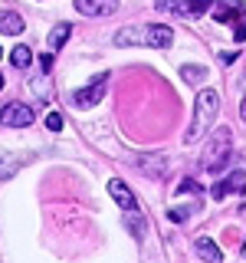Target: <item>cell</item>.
Here are the masks:
<instances>
[{
    "label": "cell",
    "instance_id": "5b68a950",
    "mask_svg": "<svg viewBox=\"0 0 246 263\" xmlns=\"http://www.w3.org/2000/svg\"><path fill=\"white\" fill-rule=\"evenodd\" d=\"M72 7L82 16H109L118 10V0H72Z\"/></svg>",
    "mask_w": 246,
    "mask_h": 263
},
{
    "label": "cell",
    "instance_id": "4316f807",
    "mask_svg": "<svg viewBox=\"0 0 246 263\" xmlns=\"http://www.w3.org/2000/svg\"><path fill=\"white\" fill-rule=\"evenodd\" d=\"M33 92H36V96H49V89H46V82H33Z\"/></svg>",
    "mask_w": 246,
    "mask_h": 263
},
{
    "label": "cell",
    "instance_id": "d4e9b609",
    "mask_svg": "<svg viewBox=\"0 0 246 263\" xmlns=\"http://www.w3.org/2000/svg\"><path fill=\"white\" fill-rule=\"evenodd\" d=\"M154 7L158 10H174V7H180V0H154Z\"/></svg>",
    "mask_w": 246,
    "mask_h": 263
},
{
    "label": "cell",
    "instance_id": "30bf717a",
    "mask_svg": "<svg viewBox=\"0 0 246 263\" xmlns=\"http://www.w3.org/2000/svg\"><path fill=\"white\" fill-rule=\"evenodd\" d=\"M194 250L200 253L207 263H220V260H223V250H220V247L213 243L210 237H197V240H194Z\"/></svg>",
    "mask_w": 246,
    "mask_h": 263
},
{
    "label": "cell",
    "instance_id": "9c48e42d",
    "mask_svg": "<svg viewBox=\"0 0 246 263\" xmlns=\"http://www.w3.org/2000/svg\"><path fill=\"white\" fill-rule=\"evenodd\" d=\"M109 194L115 197V204H121L125 211H138L135 194H131V191H128V184H121L118 178H112V181H109Z\"/></svg>",
    "mask_w": 246,
    "mask_h": 263
},
{
    "label": "cell",
    "instance_id": "83f0119b",
    "mask_svg": "<svg viewBox=\"0 0 246 263\" xmlns=\"http://www.w3.org/2000/svg\"><path fill=\"white\" fill-rule=\"evenodd\" d=\"M240 119L246 122V96H243V105H240Z\"/></svg>",
    "mask_w": 246,
    "mask_h": 263
},
{
    "label": "cell",
    "instance_id": "603a6c76",
    "mask_svg": "<svg viewBox=\"0 0 246 263\" xmlns=\"http://www.w3.org/2000/svg\"><path fill=\"white\" fill-rule=\"evenodd\" d=\"M217 60L223 66H233L236 63V49H223V53H217Z\"/></svg>",
    "mask_w": 246,
    "mask_h": 263
},
{
    "label": "cell",
    "instance_id": "ba28073f",
    "mask_svg": "<svg viewBox=\"0 0 246 263\" xmlns=\"http://www.w3.org/2000/svg\"><path fill=\"white\" fill-rule=\"evenodd\" d=\"M210 10H213V16H217L220 23L240 20V16H243V0H220V4L213 0V7H210Z\"/></svg>",
    "mask_w": 246,
    "mask_h": 263
},
{
    "label": "cell",
    "instance_id": "2e32d148",
    "mask_svg": "<svg viewBox=\"0 0 246 263\" xmlns=\"http://www.w3.org/2000/svg\"><path fill=\"white\" fill-rule=\"evenodd\" d=\"M30 60H33V49L30 46H13L10 49V63L16 66V69H27Z\"/></svg>",
    "mask_w": 246,
    "mask_h": 263
},
{
    "label": "cell",
    "instance_id": "3957f363",
    "mask_svg": "<svg viewBox=\"0 0 246 263\" xmlns=\"http://www.w3.org/2000/svg\"><path fill=\"white\" fill-rule=\"evenodd\" d=\"M33 109L30 105H23V102H7V105H0V122H4L7 128H27L33 125Z\"/></svg>",
    "mask_w": 246,
    "mask_h": 263
},
{
    "label": "cell",
    "instance_id": "8fae6325",
    "mask_svg": "<svg viewBox=\"0 0 246 263\" xmlns=\"http://www.w3.org/2000/svg\"><path fill=\"white\" fill-rule=\"evenodd\" d=\"M115 43L118 46H145V27H128L115 33Z\"/></svg>",
    "mask_w": 246,
    "mask_h": 263
},
{
    "label": "cell",
    "instance_id": "7c38bea8",
    "mask_svg": "<svg viewBox=\"0 0 246 263\" xmlns=\"http://www.w3.org/2000/svg\"><path fill=\"white\" fill-rule=\"evenodd\" d=\"M0 33H10V36L23 33V16L13 10H0Z\"/></svg>",
    "mask_w": 246,
    "mask_h": 263
},
{
    "label": "cell",
    "instance_id": "5bb4252c",
    "mask_svg": "<svg viewBox=\"0 0 246 263\" xmlns=\"http://www.w3.org/2000/svg\"><path fill=\"white\" fill-rule=\"evenodd\" d=\"M180 79L191 82V86H200V82L207 79V69H203V66H180Z\"/></svg>",
    "mask_w": 246,
    "mask_h": 263
},
{
    "label": "cell",
    "instance_id": "277c9868",
    "mask_svg": "<svg viewBox=\"0 0 246 263\" xmlns=\"http://www.w3.org/2000/svg\"><path fill=\"white\" fill-rule=\"evenodd\" d=\"M105 72L102 76H95V82L92 86H86V89H79V92H72V105L76 109H92L95 102H102V96H105Z\"/></svg>",
    "mask_w": 246,
    "mask_h": 263
},
{
    "label": "cell",
    "instance_id": "d6986e66",
    "mask_svg": "<svg viewBox=\"0 0 246 263\" xmlns=\"http://www.w3.org/2000/svg\"><path fill=\"white\" fill-rule=\"evenodd\" d=\"M69 23H59V27H56L53 33H49V46H53V49H59L63 43H66V40H69Z\"/></svg>",
    "mask_w": 246,
    "mask_h": 263
},
{
    "label": "cell",
    "instance_id": "52a82bcc",
    "mask_svg": "<svg viewBox=\"0 0 246 263\" xmlns=\"http://www.w3.org/2000/svg\"><path fill=\"white\" fill-rule=\"evenodd\" d=\"M138 168H141L148 178L164 181L168 178V155H145V158H138Z\"/></svg>",
    "mask_w": 246,
    "mask_h": 263
},
{
    "label": "cell",
    "instance_id": "e0dca14e",
    "mask_svg": "<svg viewBox=\"0 0 246 263\" xmlns=\"http://www.w3.org/2000/svg\"><path fill=\"white\" fill-rule=\"evenodd\" d=\"M16 171H20V161L10 158V155H0V181L16 178Z\"/></svg>",
    "mask_w": 246,
    "mask_h": 263
},
{
    "label": "cell",
    "instance_id": "484cf974",
    "mask_svg": "<svg viewBox=\"0 0 246 263\" xmlns=\"http://www.w3.org/2000/svg\"><path fill=\"white\" fill-rule=\"evenodd\" d=\"M39 69H43V72H49V69H53V56H49V53H43V56H39Z\"/></svg>",
    "mask_w": 246,
    "mask_h": 263
},
{
    "label": "cell",
    "instance_id": "ffe728a7",
    "mask_svg": "<svg viewBox=\"0 0 246 263\" xmlns=\"http://www.w3.org/2000/svg\"><path fill=\"white\" fill-rule=\"evenodd\" d=\"M177 194H197V197H200V194H203V187L197 184L194 178H184V181L177 184Z\"/></svg>",
    "mask_w": 246,
    "mask_h": 263
},
{
    "label": "cell",
    "instance_id": "ac0fdd59",
    "mask_svg": "<svg viewBox=\"0 0 246 263\" xmlns=\"http://www.w3.org/2000/svg\"><path fill=\"white\" fill-rule=\"evenodd\" d=\"M213 7V0H187V4H180V10L184 13H194V16H200V13H207Z\"/></svg>",
    "mask_w": 246,
    "mask_h": 263
},
{
    "label": "cell",
    "instance_id": "6da1fadb",
    "mask_svg": "<svg viewBox=\"0 0 246 263\" xmlns=\"http://www.w3.org/2000/svg\"><path fill=\"white\" fill-rule=\"evenodd\" d=\"M217 112H220L217 89H200V92H197V102H194V119H191V128H187L184 142L194 145V142H200V138H207L213 119H217Z\"/></svg>",
    "mask_w": 246,
    "mask_h": 263
},
{
    "label": "cell",
    "instance_id": "7402d4cb",
    "mask_svg": "<svg viewBox=\"0 0 246 263\" xmlns=\"http://www.w3.org/2000/svg\"><path fill=\"white\" fill-rule=\"evenodd\" d=\"M46 128H49V132H59V128H63V115H59V112H49V115H46Z\"/></svg>",
    "mask_w": 246,
    "mask_h": 263
},
{
    "label": "cell",
    "instance_id": "9a60e30c",
    "mask_svg": "<svg viewBox=\"0 0 246 263\" xmlns=\"http://www.w3.org/2000/svg\"><path fill=\"white\" fill-rule=\"evenodd\" d=\"M125 224H128V230H131V234L138 237V240H141V237H145V230H148L145 217H141L138 211H128V214H125Z\"/></svg>",
    "mask_w": 246,
    "mask_h": 263
},
{
    "label": "cell",
    "instance_id": "f1b7e54d",
    "mask_svg": "<svg viewBox=\"0 0 246 263\" xmlns=\"http://www.w3.org/2000/svg\"><path fill=\"white\" fill-rule=\"evenodd\" d=\"M243 260H246V240H243Z\"/></svg>",
    "mask_w": 246,
    "mask_h": 263
},
{
    "label": "cell",
    "instance_id": "44dd1931",
    "mask_svg": "<svg viewBox=\"0 0 246 263\" xmlns=\"http://www.w3.org/2000/svg\"><path fill=\"white\" fill-rule=\"evenodd\" d=\"M191 211H194V208H174V211H171V214H168V217H171V220H174V224H184V220H187V217H191Z\"/></svg>",
    "mask_w": 246,
    "mask_h": 263
},
{
    "label": "cell",
    "instance_id": "4fadbf2b",
    "mask_svg": "<svg viewBox=\"0 0 246 263\" xmlns=\"http://www.w3.org/2000/svg\"><path fill=\"white\" fill-rule=\"evenodd\" d=\"M220 184L227 187V194H243L246 191V171H233V175L220 178Z\"/></svg>",
    "mask_w": 246,
    "mask_h": 263
},
{
    "label": "cell",
    "instance_id": "7a4b0ae2",
    "mask_svg": "<svg viewBox=\"0 0 246 263\" xmlns=\"http://www.w3.org/2000/svg\"><path fill=\"white\" fill-rule=\"evenodd\" d=\"M230 128H217V132H210V142L207 148H203V164H207L210 171H220V158H227V152H230Z\"/></svg>",
    "mask_w": 246,
    "mask_h": 263
},
{
    "label": "cell",
    "instance_id": "8992f818",
    "mask_svg": "<svg viewBox=\"0 0 246 263\" xmlns=\"http://www.w3.org/2000/svg\"><path fill=\"white\" fill-rule=\"evenodd\" d=\"M171 43H174V30H171V27H161V23H148V27H145V46L168 49Z\"/></svg>",
    "mask_w": 246,
    "mask_h": 263
},
{
    "label": "cell",
    "instance_id": "cb8c5ba5",
    "mask_svg": "<svg viewBox=\"0 0 246 263\" xmlns=\"http://www.w3.org/2000/svg\"><path fill=\"white\" fill-rule=\"evenodd\" d=\"M233 36H236V43H243V40H246V16H240V20H236Z\"/></svg>",
    "mask_w": 246,
    "mask_h": 263
},
{
    "label": "cell",
    "instance_id": "f546056e",
    "mask_svg": "<svg viewBox=\"0 0 246 263\" xmlns=\"http://www.w3.org/2000/svg\"><path fill=\"white\" fill-rule=\"evenodd\" d=\"M0 89H4V76H0Z\"/></svg>",
    "mask_w": 246,
    "mask_h": 263
},
{
    "label": "cell",
    "instance_id": "4dcf8cb0",
    "mask_svg": "<svg viewBox=\"0 0 246 263\" xmlns=\"http://www.w3.org/2000/svg\"><path fill=\"white\" fill-rule=\"evenodd\" d=\"M0 56H4V49H0Z\"/></svg>",
    "mask_w": 246,
    "mask_h": 263
}]
</instances>
